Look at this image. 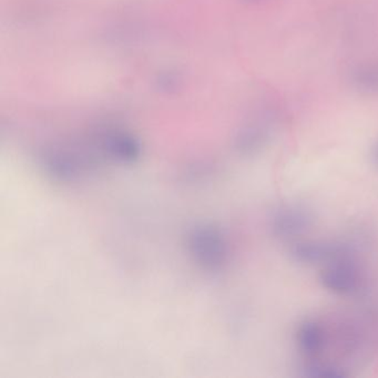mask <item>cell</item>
<instances>
[{"instance_id": "1", "label": "cell", "mask_w": 378, "mask_h": 378, "mask_svg": "<svg viewBox=\"0 0 378 378\" xmlns=\"http://www.w3.org/2000/svg\"><path fill=\"white\" fill-rule=\"evenodd\" d=\"M188 249L195 262L207 270H220L228 259V245L223 234L211 224H202L191 230Z\"/></svg>"}, {"instance_id": "2", "label": "cell", "mask_w": 378, "mask_h": 378, "mask_svg": "<svg viewBox=\"0 0 378 378\" xmlns=\"http://www.w3.org/2000/svg\"><path fill=\"white\" fill-rule=\"evenodd\" d=\"M320 281L332 293L352 295L362 287L363 275L354 256H348L326 264L320 272Z\"/></svg>"}, {"instance_id": "3", "label": "cell", "mask_w": 378, "mask_h": 378, "mask_svg": "<svg viewBox=\"0 0 378 378\" xmlns=\"http://www.w3.org/2000/svg\"><path fill=\"white\" fill-rule=\"evenodd\" d=\"M293 260L303 264H330L334 261L354 256L348 245L326 241L297 242L291 247Z\"/></svg>"}, {"instance_id": "4", "label": "cell", "mask_w": 378, "mask_h": 378, "mask_svg": "<svg viewBox=\"0 0 378 378\" xmlns=\"http://www.w3.org/2000/svg\"><path fill=\"white\" fill-rule=\"evenodd\" d=\"M314 222L312 211L301 204L284 205L274 213L271 229L280 239H294L308 231Z\"/></svg>"}, {"instance_id": "5", "label": "cell", "mask_w": 378, "mask_h": 378, "mask_svg": "<svg viewBox=\"0 0 378 378\" xmlns=\"http://www.w3.org/2000/svg\"><path fill=\"white\" fill-rule=\"evenodd\" d=\"M272 129L266 122H255L240 132L235 147L242 155H252L262 151L270 142Z\"/></svg>"}, {"instance_id": "6", "label": "cell", "mask_w": 378, "mask_h": 378, "mask_svg": "<svg viewBox=\"0 0 378 378\" xmlns=\"http://www.w3.org/2000/svg\"><path fill=\"white\" fill-rule=\"evenodd\" d=\"M327 341L325 329L315 320H305L299 326L296 341L299 349L308 356H315L323 351Z\"/></svg>"}, {"instance_id": "7", "label": "cell", "mask_w": 378, "mask_h": 378, "mask_svg": "<svg viewBox=\"0 0 378 378\" xmlns=\"http://www.w3.org/2000/svg\"><path fill=\"white\" fill-rule=\"evenodd\" d=\"M349 84L356 91L378 96V61L360 63L349 71Z\"/></svg>"}, {"instance_id": "8", "label": "cell", "mask_w": 378, "mask_h": 378, "mask_svg": "<svg viewBox=\"0 0 378 378\" xmlns=\"http://www.w3.org/2000/svg\"><path fill=\"white\" fill-rule=\"evenodd\" d=\"M105 152L111 158L122 162H130L139 155V145L132 138L126 136H111L105 141Z\"/></svg>"}, {"instance_id": "9", "label": "cell", "mask_w": 378, "mask_h": 378, "mask_svg": "<svg viewBox=\"0 0 378 378\" xmlns=\"http://www.w3.org/2000/svg\"><path fill=\"white\" fill-rule=\"evenodd\" d=\"M305 375L311 377H341L346 374L337 366L329 364H313L305 368Z\"/></svg>"}, {"instance_id": "10", "label": "cell", "mask_w": 378, "mask_h": 378, "mask_svg": "<svg viewBox=\"0 0 378 378\" xmlns=\"http://www.w3.org/2000/svg\"><path fill=\"white\" fill-rule=\"evenodd\" d=\"M373 159L375 161L376 164H378V141L376 142L375 145L373 148Z\"/></svg>"}, {"instance_id": "11", "label": "cell", "mask_w": 378, "mask_h": 378, "mask_svg": "<svg viewBox=\"0 0 378 378\" xmlns=\"http://www.w3.org/2000/svg\"><path fill=\"white\" fill-rule=\"evenodd\" d=\"M249 1H258V0H249Z\"/></svg>"}]
</instances>
